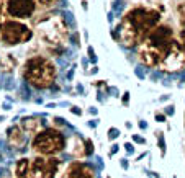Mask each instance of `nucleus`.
I'll list each match as a JSON object with an SVG mask.
<instances>
[{
  "mask_svg": "<svg viewBox=\"0 0 185 178\" xmlns=\"http://www.w3.org/2000/svg\"><path fill=\"white\" fill-rule=\"evenodd\" d=\"M23 79L36 90L51 88L58 79V66L43 54L31 56L23 64Z\"/></svg>",
  "mask_w": 185,
  "mask_h": 178,
  "instance_id": "obj_1",
  "label": "nucleus"
},
{
  "mask_svg": "<svg viewBox=\"0 0 185 178\" xmlns=\"http://www.w3.org/2000/svg\"><path fill=\"white\" fill-rule=\"evenodd\" d=\"M31 20L35 25V34L46 46H61L69 39V25L61 13H46Z\"/></svg>",
  "mask_w": 185,
  "mask_h": 178,
  "instance_id": "obj_2",
  "label": "nucleus"
},
{
  "mask_svg": "<svg viewBox=\"0 0 185 178\" xmlns=\"http://www.w3.org/2000/svg\"><path fill=\"white\" fill-rule=\"evenodd\" d=\"M123 18L126 20L138 33H141L144 38H146V36L149 34V31L154 30L160 23L162 13H160L157 8L149 7V5H136V7H131V8L123 15Z\"/></svg>",
  "mask_w": 185,
  "mask_h": 178,
  "instance_id": "obj_3",
  "label": "nucleus"
},
{
  "mask_svg": "<svg viewBox=\"0 0 185 178\" xmlns=\"http://www.w3.org/2000/svg\"><path fill=\"white\" fill-rule=\"evenodd\" d=\"M66 136L56 128H46L39 131L36 136H33L31 149L36 155H59L66 149Z\"/></svg>",
  "mask_w": 185,
  "mask_h": 178,
  "instance_id": "obj_4",
  "label": "nucleus"
},
{
  "mask_svg": "<svg viewBox=\"0 0 185 178\" xmlns=\"http://www.w3.org/2000/svg\"><path fill=\"white\" fill-rule=\"evenodd\" d=\"M33 36H35V30L21 20L8 18L3 21L2 28H0V43L8 47L30 43L33 39Z\"/></svg>",
  "mask_w": 185,
  "mask_h": 178,
  "instance_id": "obj_5",
  "label": "nucleus"
},
{
  "mask_svg": "<svg viewBox=\"0 0 185 178\" xmlns=\"http://www.w3.org/2000/svg\"><path fill=\"white\" fill-rule=\"evenodd\" d=\"M62 162L58 155H36L31 159V173L33 178H59Z\"/></svg>",
  "mask_w": 185,
  "mask_h": 178,
  "instance_id": "obj_6",
  "label": "nucleus"
},
{
  "mask_svg": "<svg viewBox=\"0 0 185 178\" xmlns=\"http://www.w3.org/2000/svg\"><path fill=\"white\" fill-rule=\"evenodd\" d=\"M157 69L164 74H180L185 70V51L182 49L179 39H175L166 51Z\"/></svg>",
  "mask_w": 185,
  "mask_h": 178,
  "instance_id": "obj_7",
  "label": "nucleus"
},
{
  "mask_svg": "<svg viewBox=\"0 0 185 178\" xmlns=\"http://www.w3.org/2000/svg\"><path fill=\"white\" fill-rule=\"evenodd\" d=\"M175 41V33L174 28H170L169 25H159L154 28V30L149 31V34L146 36L144 43L149 44V46L156 47V49L162 51L166 54V51L170 47V44Z\"/></svg>",
  "mask_w": 185,
  "mask_h": 178,
  "instance_id": "obj_8",
  "label": "nucleus"
},
{
  "mask_svg": "<svg viewBox=\"0 0 185 178\" xmlns=\"http://www.w3.org/2000/svg\"><path fill=\"white\" fill-rule=\"evenodd\" d=\"M5 13L15 20H31L38 10L36 0H5Z\"/></svg>",
  "mask_w": 185,
  "mask_h": 178,
  "instance_id": "obj_9",
  "label": "nucleus"
},
{
  "mask_svg": "<svg viewBox=\"0 0 185 178\" xmlns=\"http://www.w3.org/2000/svg\"><path fill=\"white\" fill-rule=\"evenodd\" d=\"M113 36H115L116 41L121 44L123 47H126V49H133V47L139 46V44H143L144 39H146L141 33H138V31H136L124 18H121V21L118 23L116 30L113 31Z\"/></svg>",
  "mask_w": 185,
  "mask_h": 178,
  "instance_id": "obj_10",
  "label": "nucleus"
},
{
  "mask_svg": "<svg viewBox=\"0 0 185 178\" xmlns=\"http://www.w3.org/2000/svg\"><path fill=\"white\" fill-rule=\"evenodd\" d=\"M59 178H95V170L84 160H74L67 163V167L61 172Z\"/></svg>",
  "mask_w": 185,
  "mask_h": 178,
  "instance_id": "obj_11",
  "label": "nucleus"
},
{
  "mask_svg": "<svg viewBox=\"0 0 185 178\" xmlns=\"http://www.w3.org/2000/svg\"><path fill=\"white\" fill-rule=\"evenodd\" d=\"M164 57V52L156 49V47L149 46V44L143 43L141 47L138 51V60L141 62V66L147 67V69H156L159 67L160 60Z\"/></svg>",
  "mask_w": 185,
  "mask_h": 178,
  "instance_id": "obj_12",
  "label": "nucleus"
},
{
  "mask_svg": "<svg viewBox=\"0 0 185 178\" xmlns=\"http://www.w3.org/2000/svg\"><path fill=\"white\" fill-rule=\"evenodd\" d=\"M7 142H8L10 147H15V149H20V147L25 145L26 134H25V131L20 128V124H13V126H10L7 129Z\"/></svg>",
  "mask_w": 185,
  "mask_h": 178,
  "instance_id": "obj_13",
  "label": "nucleus"
},
{
  "mask_svg": "<svg viewBox=\"0 0 185 178\" xmlns=\"http://www.w3.org/2000/svg\"><path fill=\"white\" fill-rule=\"evenodd\" d=\"M20 128L25 131V134L36 136L39 131H43V119L39 116H23L20 119Z\"/></svg>",
  "mask_w": 185,
  "mask_h": 178,
  "instance_id": "obj_14",
  "label": "nucleus"
},
{
  "mask_svg": "<svg viewBox=\"0 0 185 178\" xmlns=\"http://www.w3.org/2000/svg\"><path fill=\"white\" fill-rule=\"evenodd\" d=\"M67 145H69V152L74 159L82 160L87 157V149H85V141L82 139L79 134H74L67 141Z\"/></svg>",
  "mask_w": 185,
  "mask_h": 178,
  "instance_id": "obj_15",
  "label": "nucleus"
},
{
  "mask_svg": "<svg viewBox=\"0 0 185 178\" xmlns=\"http://www.w3.org/2000/svg\"><path fill=\"white\" fill-rule=\"evenodd\" d=\"M13 176L15 178H33L31 173V159L21 157L13 165Z\"/></svg>",
  "mask_w": 185,
  "mask_h": 178,
  "instance_id": "obj_16",
  "label": "nucleus"
},
{
  "mask_svg": "<svg viewBox=\"0 0 185 178\" xmlns=\"http://www.w3.org/2000/svg\"><path fill=\"white\" fill-rule=\"evenodd\" d=\"M17 66H18V59L15 57L12 52L2 54V57H0V72H3V74H12V72H15Z\"/></svg>",
  "mask_w": 185,
  "mask_h": 178,
  "instance_id": "obj_17",
  "label": "nucleus"
},
{
  "mask_svg": "<svg viewBox=\"0 0 185 178\" xmlns=\"http://www.w3.org/2000/svg\"><path fill=\"white\" fill-rule=\"evenodd\" d=\"M175 10H177V13H179V17H180V23H182V26L185 28V0H180V2L177 3Z\"/></svg>",
  "mask_w": 185,
  "mask_h": 178,
  "instance_id": "obj_18",
  "label": "nucleus"
},
{
  "mask_svg": "<svg viewBox=\"0 0 185 178\" xmlns=\"http://www.w3.org/2000/svg\"><path fill=\"white\" fill-rule=\"evenodd\" d=\"M36 2H38V7H43V8H51V7H54L59 0H36Z\"/></svg>",
  "mask_w": 185,
  "mask_h": 178,
  "instance_id": "obj_19",
  "label": "nucleus"
},
{
  "mask_svg": "<svg viewBox=\"0 0 185 178\" xmlns=\"http://www.w3.org/2000/svg\"><path fill=\"white\" fill-rule=\"evenodd\" d=\"M157 134V144L160 145V152H166V142H164V132H156Z\"/></svg>",
  "mask_w": 185,
  "mask_h": 178,
  "instance_id": "obj_20",
  "label": "nucleus"
},
{
  "mask_svg": "<svg viewBox=\"0 0 185 178\" xmlns=\"http://www.w3.org/2000/svg\"><path fill=\"white\" fill-rule=\"evenodd\" d=\"M177 39H179L180 46H182V49L185 51V28H182V30L179 31V36H177Z\"/></svg>",
  "mask_w": 185,
  "mask_h": 178,
  "instance_id": "obj_21",
  "label": "nucleus"
},
{
  "mask_svg": "<svg viewBox=\"0 0 185 178\" xmlns=\"http://www.w3.org/2000/svg\"><path fill=\"white\" fill-rule=\"evenodd\" d=\"M118 136H120V131H118L116 128H110V129H108V139L113 141V139H116Z\"/></svg>",
  "mask_w": 185,
  "mask_h": 178,
  "instance_id": "obj_22",
  "label": "nucleus"
},
{
  "mask_svg": "<svg viewBox=\"0 0 185 178\" xmlns=\"http://www.w3.org/2000/svg\"><path fill=\"white\" fill-rule=\"evenodd\" d=\"M85 149H87V157H90L94 154V144L90 139H85Z\"/></svg>",
  "mask_w": 185,
  "mask_h": 178,
  "instance_id": "obj_23",
  "label": "nucleus"
},
{
  "mask_svg": "<svg viewBox=\"0 0 185 178\" xmlns=\"http://www.w3.org/2000/svg\"><path fill=\"white\" fill-rule=\"evenodd\" d=\"M87 52H88V59H90L92 62H97V54H95L94 47H92V46H88V49H87Z\"/></svg>",
  "mask_w": 185,
  "mask_h": 178,
  "instance_id": "obj_24",
  "label": "nucleus"
},
{
  "mask_svg": "<svg viewBox=\"0 0 185 178\" xmlns=\"http://www.w3.org/2000/svg\"><path fill=\"white\" fill-rule=\"evenodd\" d=\"M156 121H157V123H166V115H164V113H159V111H156Z\"/></svg>",
  "mask_w": 185,
  "mask_h": 178,
  "instance_id": "obj_25",
  "label": "nucleus"
},
{
  "mask_svg": "<svg viewBox=\"0 0 185 178\" xmlns=\"http://www.w3.org/2000/svg\"><path fill=\"white\" fill-rule=\"evenodd\" d=\"M175 113V106L174 105H167L166 106V115H174Z\"/></svg>",
  "mask_w": 185,
  "mask_h": 178,
  "instance_id": "obj_26",
  "label": "nucleus"
},
{
  "mask_svg": "<svg viewBox=\"0 0 185 178\" xmlns=\"http://www.w3.org/2000/svg\"><path fill=\"white\" fill-rule=\"evenodd\" d=\"M133 141H134V142H138V144H146V141H144L143 137H139V136H136V134H133Z\"/></svg>",
  "mask_w": 185,
  "mask_h": 178,
  "instance_id": "obj_27",
  "label": "nucleus"
},
{
  "mask_svg": "<svg viewBox=\"0 0 185 178\" xmlns=\"http://www.w3.org/2000/svg\"><path fill=\"white\" fill-rule=\"evenodd\" d=\"M128 102H130V93H128V92H124V93H123V98H121V103H123V105H128Z\"/></svg>",
  "mask_w": 185,
  "mask_h": 178,
  "instance_id": "obj_28",
  "label": "nucleus"
},
{
  "mask_svg": "<svg viewBox=\"0 0 185 178\" xmlns=\"http://www.w3.org/2000/svg\"><path fill=\"white\" fill-rule=\"evenodd\" d=\"M71 113H74V115L80 116V115H82V110H80L79 106H72V108H71Z\"/></svg>",
  "mask_w": 185,
  "mask_h": 178,
  "instance_id": "obj_29",
  "label": "nucleus"
},
{
  "mask_svg": "<svg viewBox=\"0 0 185 178\" xmlns=\"http://www.w3.org/2000/svg\"><path fill=\"white\" fill-rule=\"evenodd\" d=\"M124 149H126L128 152H133V150H134V145L130 144V142H126V144H124Z\"/></svg>",
  "mask_w": 185,
  "mask_h": 178,
  "instance_id": "obj_30",
  "label": "nucleus"
},
{
  "mask_svg": "<svg viewBox=\"0 0 185 178\" xmlns=\"http://www.w3.org/2000/svg\"><path fill=\"white\" fill-rule=\"evenodd\" d=\"M3 21H5V13H3V10L0 8V28H2V25H3Z\"/></svg>",
  "mask_w": 185,
  "mask_h": 178,
  "instance_id": "obj_31",
  "label": "nucleus"
},
{
  "mask_svg": "<svg viewBox=\"0 0 185 178\" xmlns=\"http://www.w3.org/2000/svg\"><path fill=\"white\" fill-rule=\"evenodd\" d=\"M139 128H141V129H146V128H147V124L144 123V121H139Z\"/></svg>",
  "mask_w": 185,
  "mask_h": 178,
  "instance_id": "obj_32",
  "label": "nucleus"
},
{
  "mask_svg": "<svg viewBox=\"0 0 185 178\" xmlns=\"http://www.w3.org/2000/svg\"><path fill=\"white\" fill-rule=\"evenodd\" d=\"M116 149H118V145H116V144H115V145H111V154H115V152H116Z\"/></svg>",
  "mask_w": 185,
  "mask_h": 178,
  "instance_id": "obj_33",
  "label": "nucleus"
},
{
  "mask_svg": "<svg viewBox=\"0 0 185 178\" xmlns=\"http://www.w3.org/2000/svg\"><path fill=\"white\" fill-rule=\"evenodd\" d=\"M82 7H84V10H87V0H82Z\"/></svg>",
  "mask_w": 185,
  "mask_h": 178,
  "instance_id": "obj_34",
  "label": "nucleus"
},
{
  "mask_svg": "<svg viewBox=\"0 0 185 178\" xmlns=\"http://www.w3.org/2000/svg\"><path fill=\"white\" fill-rule=\"evenodd\" d=\"M97 72H98V67H97V66H95L94 69H92V74H97Z\"/></svg>",
  "mask_w": 185,
  "mask_h": 178,
  "instance_id": "obj_35",
  "label": "nucleus"
},
{
  "mask_svg": "<svg viewBox=\"0 0 185 178\" xmlns=\"http://www.w3.org/2000/svg\"><path fill=\"white\" fill-rule=\"evenodd\" d=\"M3 5H5V0H0V8H2Z\"/></svg>",
  "mask_w": 185,
  "mask_h": 178,
  "instance_id": "obj_36",
  "label": "nucleus"
},
{
  "mask_svg": "<svg viewBox=\"0 0 185 178\" xmlns=\"http://www.w3.org/2000/svg\"><path fill=\"white\" fill-rule=\"evenodd\" d=\"M0 121H2V118H0Z\"/></svg>",
  "mask_w": 185,
  "mask_h": 178,
  "instance_id": "obj_37",
  "label": "nucleus"
}]
</instances>
